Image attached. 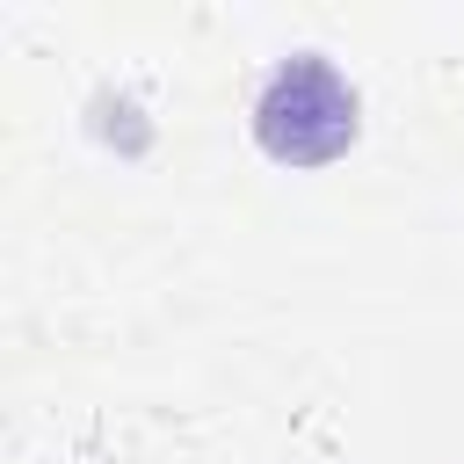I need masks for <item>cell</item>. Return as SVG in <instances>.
Returning <instances> with one entry per match:
<instances>
[{"mask_svg": "<svg viewBox=\"0 0 464 464\" xmlns=\"http://www.w3.org/2000/svg\"><path fill=\"white\" fill-rule=\"evenodd\" d=\"M362 138V94L326 51H290L254 94V145L276 167H326Z\"/></svg>", "mask_w": 464, "mask_h": 464, "instance_id": "obj_1", "label": "cell"}]
</instances>
